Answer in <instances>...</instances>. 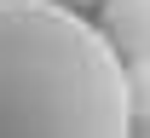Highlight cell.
I'll list each match as a JSON object with an SVG mask.
<instances>
[{"mask_svg": "<svg viewBox=\"0 0 150 138\" xmlns=\"http://www.w3.org/2000/svg\"><path fill=\"white\" fill-rule=\"evenodd\" d=\"M0 138H133L121 58L52 0H0Z\"/></svg>", "mask_w": 150, "mask_h": 138, "instance_id": "6da1fadb", "label": "cell"}, {"mask_svg": "<svg viewBox=\"0 0 150 138\" xmlns=\"http://www.w3.org/2000/svg\"><path fill=\"white\" fill-rule=\"evenodd\" d=\"M121 81H127V109L150 121V58H133L121 69Z\"/></svg>", "mask_w": 150, "mask_h": 138, "instance_id": "3957f363", "label": "cell"}, {"mask_svg": "<svg viewBox=\"0 0 150 138\" xmlns=\"http://www.w3.org/2000/svg\"><path fill=\"white\" fill-rule=\"evenodd\" d=\"M98 35L121 58H150V0H98Z\"/></svg>", "mask_w": 150, "mask_h": 138, "instance_id": "7a4b0ae2", "label": "cell"}, {"mask_svg": "<svg viewBox=\"0 0 150 138\" xmlns=\"http://www.w3.org/2000/svg\"><path fill=\"white\" fill-rule=\"evenodd\" d=\"M52 6H69V12H87V6H98V0H52Z\"/></svg>", "mask_w": 150, "mask_h": 138, "instance_id": "277c9868", "label": "cell"}]
</instances>
